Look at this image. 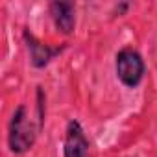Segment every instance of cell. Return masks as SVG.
<instances>
[{
	"label": "cell",
	"mask_w": 157,
	"mask_h": 157,
	"mask_svg": "<svg viewBox=\"0 0 157 157\" xmlns=\"http://www.w3.org/2000/svg\"><path fill=\"white\" fill-rule=\"evenodd\" d=\"M35 140V129L32 120L26 115V107H19L17 113L13 115L11 120V129H10V146L13 151L22 153L26 151Z\"/></svg>",
	"instance_id": "6da1fadb"
},
{
	"label": "cell",
	"mask_w": 157,
	"mask_h": 157,
	"mask_svg": "<svg viewBox=\"0 0 157 157\" xmlns=\"http://www.w3.org/2000/svg\"><path fill=\"white\" fill-rule=\"evenodd\" d=\"M117 72H118V78L126 85H129V87L137 85L144 72L140 56L133 50H122L117 56Z\"/></svg>",
	"instance_id": "7a4b0ae2"
},
{
	"label": "cell",
	"mask_w": 157,
	"mask_h": 157,
	"mask_svg": "<svg viewBox=\"0 0 157 157\" xmlns=\"http://www.w3.org/2000/svg\"><path fill=\"white\" fill-rule=\"evenodd\" d=\"M89 142L78 122L68 124L67 140H65V157H87Z\"/></svg>",
	"instance_id": "3957f363"
},
{
	"label": "cell",
	"mask_w": 157,
	"mask_h": 157,
	"mask_svg": "<svg viewBox=\"0 0 157 157\" xmlns=\"http://www.w3.org/2000/svg\"><path fill=\"white\" fill-rule=\"evenodd\" d=\"M50 11H52V17H54V22L56 26L63 32V33H70L74 30V8L70 4H65V2H54L50 6Z\"/></svg>",
	"instance_id": "277c9868"
},
{
	"label": "cell",
	"mask_w": 157,
	"mask_h": 157,
	"mask_svg": "<svg viewBox=\"0 0 157 157\" xmlns=\"http://www.w3.org/2000/svg\"><path fill=\"white\" fill-rule=\"evenodd\" d=\"M28 41H30V48H32L33 65H35V67H43V65H46V63H48V59L52 57V54H54V52H52L48 46H44V44L37 43L33 37H30Z\"/></svg>",
	"instance_id": "5b68a950"
}]
</instances>
